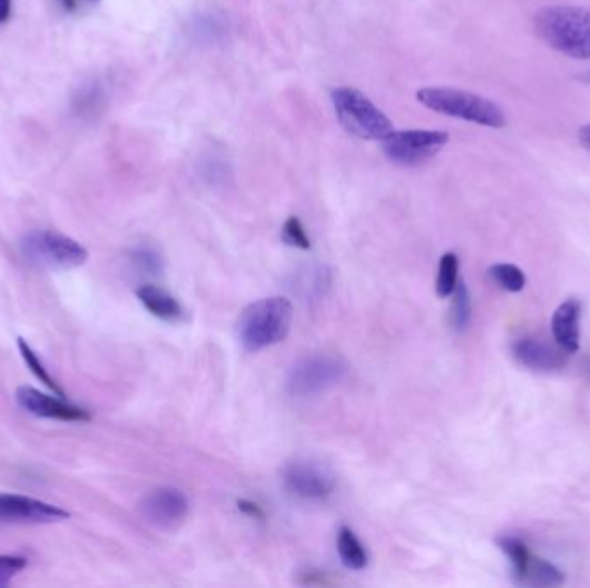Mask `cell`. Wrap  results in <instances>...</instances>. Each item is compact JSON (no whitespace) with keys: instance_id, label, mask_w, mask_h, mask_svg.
Here are the masks:
<instances>
[{"instance_id":"cell-22","label":"cell","mask_w":590,"mask_h":588,"mask_svg":"<svg viewBox=\"0 0 590 588\" xmlns=\"http://www.w3.org/2000/svg\"><path fill=\"white\" fill-rule=\"evenodd\" d=\"M132 264L145 275H157L163 269V259L151 247H137L130 254Z\"/></svg>"},{"instance_id":"cell-15","label":"cell","mask_w":590,"mask_h":588,"mask_svg":"<svg viewBox=\"0 0 590 588\" xmlns=\"http://www.w3.org/2000/svg\"><path fill=\"white\" fill-rule=\"evenodd\" d=\"M137 297L142 302V306L159 320L168 321V323L183 320L185 311L182 304L163 288L144 285L137 290Z\"/></svg>"},{"instance_id":"cell-3","label":"cell","mask_w":590,"mask_h":588,"mask_svg":"<svg viewBox=\"0 0 590 588\" xmlns=\"http://www.w3.org/2000/svg\"><path fill=\"white\" fill-rule=\"evenodd\" d=\"M416 97L423 106L434 113L463 119L487 128L506 126V114L503 109L484 95L471 94L458 88L427 87L421 88Z\"/></svg>"},{"instance_id":"cell-20","label":"cell","mask_w":590,"mask_h":588,"mask_svg":"<svg viewBox=\"0 0 590 588\" xmlns=\"http://www.w3.org/2000/svg\"><path fill=\"white\" fill-rule=\"evenodd\" d=\"M18 347L19 354H21L23 361H25L26 366L30 368V371H32L33 375L37 376L38 380L44 383V385H47V387L51 388V390H54V394L61 395V397H63V390L57 387V383L54 382V378L49 375V371L45 370L44 363L40 361V357L37 356V352L33 351L32 347H30V344H28L26 340H23V338H18Z\"/></svg>"},{"instance_id":"cell-13","label":"cell","mask_w":590,"mask_h":588,"mask_svg":"<svg viewBox=\"0 0 590 588\" xmlns=\"http://www.w3.org/2000/svg\"><path fill=\"white\" fill-rule=\"evenodd\" d=\"M580 316L582 304L577 299L565 301L554 311L551 330L556 344L566 354L580 351Z\"/></svg>"},{"instance_id":"cell-7","label":"cell","mask_w":590,"mask_h":588,"mask_svg":"<svg viewBox=\"0 0 590 588\" xmlns=\"http://www.w3.org/2000/svg\"><path fill=\"white\" fill-rule=\"evenodd\" d=\"M449 142V133L434 130H401L382 140L383 152L392 163L401 166H420L434 159Z\"/></svg>"},{"instance_id":"cell-5","label":"cell","mask_w":590,"mask_h":588,"mask_svg":"<svg viewBox=\"0 0 590 588\" xmlns=\"http://www.w3.org/2000/svg\"><path fill=\"white\" fill-rule=\"evenodd\" d=\"M26 261L38 268L66 271L87 263L88 251L80 242L61 233L35 230L21 240Z\"/></svg>"},{"instance_id":"cell-14","label":"cell","mask_w":590,"mask_h":588,"mask_svg":"<svg viewBox=\"0 0 590 588\" xmlns=\"http://www.w3.org/2000/svg\"><path fill=\"white\" fill-rule=\"evenodd\" d=\"M561 352L554 351L549 345L535 338H521L513 344V354L518 359V363L527 366L530 370H558L565 364V357L561 356Z\"/></svg>"},{"instance_id":"cell-24","label":"cell","mask_w":590,"mask_h":588,"mask_svg":"<svg viewBox=\"0 0 590 588\" xmlns=\"http://www.w3.org/2000/svg\"><path fill=\"white\" fill-rule=\"evenodd\" d=\"M26 564L28 561L25 557L9 556V554L0 556V587H7L19 571L25 570Z\"/></svg>"},{"instance_id":"cell-26","label":"cell","mask_w":590,"mask_h":588,"mask_svg":"<svg viewBox=\"0 0 590 588\" xmlns=\"http://www.w3.org/2000/svg\"><path fill=\"white\" fill-rule=\"evenodd\" d=\"M239 509L242 513L247 514V516H251L254 520H263L264 513L259 509V506H256L254 502L251 501H239Z\"/></svg>"},{"instance_id":"cell-21","label":"cell","mask_w":590,"mask_h":588,"mask_svg":"<svg viewBox=\"0 0 590 588\" xmlns=\"http://www.w3.org/2000/svg\"><path fill=\"white\" fill-rule=\"evenodd\" d=\"M454 301H452L451 309V323L456 330H465L468 323H470L471 316V302L470 294L466 290L465 283H458V287L454 290Z\"/></svg>"},{"instance_id":"cell-25","label":"cell","mask_w":590,"mask_h":588,"mask_svg":"<svg viewBox=\"0 0 590 588\" xmlns=\"http://www.w3.org/2000/svg\"><path fill=\"white\" fill-rule=\"evenodd\" d=\"M54 2L64 14L76 16V14L85 13L90 7L97 6L101 0H54Z\"/></svg>"},{"instance_id":"cell-18","label":"cell","mask_w":590,"mask_h":588,"mask_svg":"<svg viewBox=\"0 0 590 588\" xmlns=\"http://www.w3.org/2000/svg\"><path fill=\"white\" fill-rule=\"evenodd\" d=\"M489 275L499 287L511 294H518L527 285V276L516 264H494L489 268Z\"/></svg>"},{"instance_id":"cell-2","label":"cell","mask_w":590,"mask_h":588,"mask_svg":"<svg viewBox=\"0 0 590 588\" xmlns=\"http://www.w3.org/2000/svg\"><path fill=\"white\" fill-rule=\"evenodd\" d=\"M292 320L294 309L285 297L261 299L240 314L237 337L245 351H263L289 335Z\"/></svg>"},{"instance_id":"cell-10","label":"cell","mask_w":590,"mask_h":588,"mask_svg":"<svg viewBox=\"0 0 590 588\" xmlns=\"http://www.w3.org/2000/svg\"><path fill=\"white\" fill-rule=\"evenodd\" d=\"M283 482L292 494L306 501H323L335 490V478L320 464L295 461L283 471Z\"/></svg>"},{"instance_id":"cell-19","label":"cell","mask_w":590,"mask_h":588,"mask_svg":"<svg viewBox=\"0 0 590 588\" xmlns=\"http://www.w3.org/2000/svg\"><path fill=\"white\" fill-rule=\"evenodd\" d=\"M459 259L454 252H446L440 257L439 275H437V294L449 297L458 287Z\"/></svg>"},{"instance_id":"cell-12","label":"cell","mask_w":590,"mask_h":588,"mask_svg":"<svg viewBox=\"0 0 590 588\" xmlns=\"http://www.w3.org/2000/svg\"><path fill=\"white\" fill-rule=\"evenodd\" d=\"M140 511L152 525L173 530L187 520L189 499L176 488H157L142 501Z\"/></svg>"},{"instance_id":"cell-28","label":"cell","mask_w":590,"mask_h":588,"mask_svg":"<svg viewBox=\"0 0 590 588\" xmlns=\"http://www.w3.org/2000/svg\"><path fill=\"white\" fill-rule=\"evenodd\" d=\"M578 144L584 147L585 151L590 154V123L582 125L577 132Z\"/></svg>"},{"instance_id":"cell-11","label":"cell","mask_w":590,"mask_h":588,"mask_svg":"<svg viewBox=\"0 0 590 588\" xmlns=\"http://www.w3.org/2000/svg\"><path fill=\"white\" fill-rule=\"evenodd\" d=\"M16 401L25 409L26 413L33 414L44 420L68 421V423H83L92 416L87 409L75 406L71 402L64 401L59 395H47L33 387H19L16 390Z\"/></svg>"},{"instance_id":"cell-6","label":"cell","mask_w":590,"mask_h":588,"mask_svg":"<svg viewBox=\"0 0 590 588\" xmlns=\"http://www.w3.org/2000/svg\"><path fill=\"white\" fill-rule=\"evenodd\" d=\"M347 375V364L340 357L311 356L295 364L287 376V392L294 397L321 394L339 385Z\"/></svg>"},{"instance_id":"cell-4","label":"cell","mask_w":590,"mask_h":588,"mask_svg":"<svg viewBox=\"0 0 590 588\" xmlns=\"http://www.w3.org/2000/svg\"><path fill=\"white\" fill-rule=\"evenodd\" d=\"M333 107L340 125L354 137L363 140H383L394 125L373 102L351 87L335 88L332 92Z\"/></svg>"},{"instance_id":"cell-8","label":"cell","mask_w":590,"mask_h":588,"mask_svg":"<svg viewBox=\"0 0 590 588\" xmlns=\"http://www.w3.org/2000/svg\"><path fill=\"white\" fill-rule=\"evenodd\" d=\"M497 544L508 557L516 578H520L521 582L553 587V585H561L565 580L563 573L554 564L535 557L520 538L501 537L497 540Z\"/></svg>"},{"instance_id":"cell-16","label":"cell","mask_w":590,"mask_h":588,"mask_svg":"<svg viewBox=\"0 0 590 588\" xmlns=\"http://www.w3.org/2000/svg\"><path fill=\"white\" fill-rule=\"evenodd\" d=\"M337 551H339L342 563L349 570L359 571L368 564V554L365 547L359 542V538L354 535L351 528L342 526L337 535Z\"/></svg>"},{"instance_id":"cell-17","label":"cell","mask_w":590,"mask_h":588,"mask_svg":"<svg viewBox=\"0 0 590 588\" xmlns=\"http://www.w3.org/2000/svg\"><path fill=\"white\" fill-rule=\"evenodd\" d=\"M106 102V94L102 90L99 83H85L78 88V92L73 95V111H75L80 118H94L95 114H99Z\"/></svg>"},{"instance_id":"cell-27","label":"cell","mask_w":590,"mask_h":588,"mask_svg":"<svg viewBox=\"0 0 590 588\" xmlns=\"http://www.w3.org/2000/svg\"><path fill=\"white\" fill-rule=\"evenodd\" d=\"M13 16V0H0V25H6Z\"/></svg>"},{"instance_id":"cell-1","label":"cell","mask_w":590,"mask_h":588,"mask_svg":"<svg viewBox=\"0 0 590 588\" xmlns=\"http://www.w3.org/2000/svg\"><path fill=\"white\" fill-rule=\"evenodd\" d=\"M535 32L554 51L572 59H590V11L584 7L553 6L535 14Z\"/></svg>"},{"instance_id":"cell-23","label":"cell","mask_w":590,"mask_h":588,"mask_svg":"<svg viewBox=\"0 0 590 588\" xmlns=\"http://www.w3.org/2000/svg\"><path fill=\"white\" fill-rule=\"evenodd\" d=\"M282 238L285 244L292 245V247H297V249H304V251H308L309 247H311V240H309L308 235H306L304 226H302L299 218H295V216H292V218H289L287 221H285V225H283L282 230Z\"/></svg>"},{"instance_id":"cell-9","label":"cell","mask_w":590,"mask_h":588,"mask_svg":"<svg viewBox=\"0 0 590 588\" xmlns=\"http://www.w3.org/2000/svg\"><path fill=\"white\" fill-rule=\"evenodd\" d=\"M70 516L63 507L33 499L28 495L0 494V523L44 525L70 520Z\"/></svg>"}]
</instances>
